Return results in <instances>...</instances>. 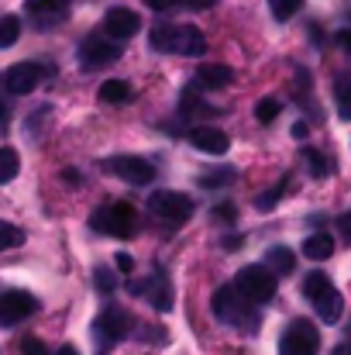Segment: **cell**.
Returning a JSON list of instances; mask_svg holds the SVG:
<instances>
[{"label":"cell","mask_w":351,"mask_h":355,"mask_svg":"<svg viewBox=\"0 0 351 355\" xmlns=\"http://www.w3.org/2000/svg\"><path fill=\"white\" fill-rule=\"evenodd\" d=\"M148 42L155 52H172V55H204L207 52V38L197 24H165L159 21L148 31Z\"/></svg>","instance_id":"cell-1"},{"label":"cell","mask_w":351,"mask_h":355,"mask_svg":"<svg viewBox=\"0 0 351 355\" xmlns=\"http://www.w3.org/2000/svg\"><path fill=\"white\" fill-rule=\"evenodd\" d=\"M276 276L265 269V266H244L237 276H234V290L241 293V300L248 304H269L276 297Z\"/></svg>","instance_id":"cell-2"},{"label":"cell","mask_w":351,"mask_h":355,"mask_svg":"<svg viewBox=\"0 0 351 355\" xmlns=\"http://www.w3.org/2000/svg\"><path fill=\"white\" fill-rule=\"evenodd\" d=\"M90 225H93V232H100V235L131 238L134 235V228H138V214H134V207H131V204H124V200H120V204H111V207L93 211Z\"/></svg>","instance_id":"cell-3"},{"label":"cell","mask_w":351,"mask_h":355,"mask_svg":"<svg viewBox=\"0 0 351 355\" xmlns=\"http://www.w3.org/2000/svg\"><path fill=\"white\" fill-rule=\"evenodd\" d=\"M248 300H241V293L231 286H217V293H214V300H210V307H214V318L217 321H224V324H237V328H255V318L248 314V307H244Z\"/></svg>","instance_id":"cell-4"},{"label":"cell","mask_w":351,"mask_h":355,"mask_svg":"<svg viewBox=\"0 0 351 355\" xmlns=\"http://www.w3.org/2000/svg\"><path fill=\"white\" fill-rule=\"evenodd\" d=\"M148 211L169 225H183L193 214V200L186 193H176V190H159L148 197Z\"/></svg>","instance_id":"cell-5"},{"label":"cell","mask_w":351,"mask_h":355,"mask_svg":"<svg viewBox=\"0 0 351 355\" xmlns=\"http://www.w3.org/2000/svg\"><path fill=\"white\" fill-rule=\"evenodd\" d=\"M321 352V335L310 321H293L282 338H279V355H317Z\"/></svg>","instance_id":"cell-6"},{"label":"cell","mask_w":351,"mask_h":355,"mask_svg":"<svg viewBox=\"0 0 351 355\" xmlns=\"http://www.w3.org/2000/svg\"><path fill=\"white\" fill-rule=\"evenodd\" d=\"M120 59V42L107 38V35H90L80 45V66L83 69H104Z\"/></svg>","instance_id":"cell-7"},{"label":"cell","mask_w":351,"mask_h":355,"mask_svg":"<svg viewBox=\"0 0 351 355\" xmlns=\"http://www.w3.org/2000/svg\"><path fill=\"white\" fill-rule=\"evenodd\" d=\"M104 169H111L117 180H124V183H131V187H145V183L155 180L152 162H148V159H138V155H114V159L104 162Z\"/></svg>","instance_id":"cell-8"},{"label":"cell","mask_w":351,"mask_h":355,"mask_svg":"<svg viewBox=\"0 0 351 355\" xmlns=\"http://www.w3.org/2000/svg\"><path fill=\"white\" fill-rule=\"evenodd\" d=\"M24 17L35 28L48 31V28H55V24H62L69 17V0H28L24 3Z\"/></svg>","instance_id":"cell-9"},{"label":"cell","mask_w":351,"mask_h":355,"mask_svg":"<svg viewBox=\"0 0 351 355\" xmlns=\"http://www.w3.org/2000/svg\"><path fill=\"white\" fill-rule=\"evenodd\" d=\"M35 311H38V300H35L31 293H24V290H7V293H0V324L14 328V324H21L24 318H31Z\"/></svg>","instance_id":"cell-10"},{"label":"cell","mask_w":351,"mask_h":355,"mask_svg":"<svg viewBox=\"0 0 351 355\" xmlns=\"http://www.w3.org/2000/svg\"><path fill=\"white\" fill-rule=\"evenodd\" d=\"M45 73H52V69H45V66H38V62H17V66H10V69L3 73V87L21 97V94H31V90L42 83Z\"/></svg>","instance_id":"cell-11"},{"label":"cell","mask_w":351,"mask_h":355,"mask_svg":"<svg viewBox=\"0 0 351 355\" xmlns=\"http://www.w3.org/2000/svg\"><path fill=\"white\" fill-rule=\"evenodd\" d=\"M127 286H131V293L148 297L155 311H172V286H169V279H165L162 272H155L152 279H141V283H134V279H131Z\"/></svg>","instance_id":"cell-12"},{"label":"cell","mask_w":351,"mask_h":355,"mask_svg":"<svg viewBox=\"0 0 351 355\" xmlns=\"http://www.w3.org/2000/svg\"><path fill=\"white\" fill-rule=\"evenodd\" d=\"M97 335L100 338H107V342H117V338H124V335H131V328H134V318L124 311V307H107L100 318H97Z\"/></svg>","instance_id":"cell-13"},{"label":"cell","mask_w":351,"mask_h":355,"mask_svg":"<svg viewBox=\"0 0 351 355\" xmlns=\"http://www.w3.org/2000/svg\"><path fill=\"white\" fill-rule=\"evenodd\" d=\"M138 28H141V17H138L134 10L114 7V10H107V17H104V31H100V35H107V38H114V42H124V38H131Z\"/></svg>","instance_id":"cell-14"},{"label":"cell","mask_w":351,"mask_h":355,"mask_svg":"<svg viewBox=\"0 0 351 355\" xmlns=\"http://www.w3.org/2000/svg\"><path fill=\"white\" fill-rule=\"evenodd\" d=\"M190 145L193 148H200V152H207V155H224L228 148H231V138L221 131V128H193L190 131Z\"/></svg>","instance_id":"cell-15"},{"label":"cell","mask_w":351,"mask_h":355,"mask_svg":"<svg viewBox=\"0 0 351 355\" xmlns=\"http://www.w3.org/2000/svg\"><path fill=\"white\" fill-rule=\"evenodd\" d=\"M310 304H314V311H317V318H321L324 324H338L341 314H345V300H341V293H338L334 286H327L324 293H317Z\"/></svg>","instance_id":"cell-16"},{"label":"cell","mask_w":351,"mask_h":355,"mask_svg":"<svg viewBox=\"0 0 351 355\" xmlns=\"http://www.w3.org/2000/svg\"><path fill=\"white\" fill-rule=\"evenodd\" d=\"M197 80H200V87H207V90L231 87L234 69H231V66H224V62H204V66L197 69Z\"/></svg>","instance_id":"cell-17"},{"label":"cell","mask_w":351,"mask_h":355,"mask_svg":"<svg viewBox=\"0 0 351 355\" xmlns=\"http://www.w3.org/2000/svg\"><path fill=\"white\" fill-rule=\"evenodd\" d=\"M265 269H269L272 276H286V272H293V269H296V252L286 248V245H272V248L265 252Z\"/></svg>","instance_id":"cell-18"},{"label":"cell","mask_w":351,"mask_h":355,"mask_svg":"<svg viewBox=\"0 0 351 355\" xmlns=\"http://www.w3.org/2000/svg\"><path fill=\"white\" fill-rule=\"evenodd\" d=\"M303 255L307 259H314V262H324V259H331L334 255V238L327 235V232H317V235H310L303 241Z\"/></svg>","instance_id":"cell-19"},{"label":"cell","mask_w":351,"mask_h":355,"mask_svg":"<svg viewBox=\"0 0 351 355\" xmlns=\"http://www.w3.org/2000/svg\"><path fill=\"white\" fill-rule=\"evenodd\" d=\"M131 94H134V90H131L124 80H107V83L100 87V94H97V97H100V104H127V101H131Z\"/></svg>","instance_id":"cell-20"},{"label":"cell","mask_w":351,"mask_h":355,"mask_svg":"<svg viewBox=\"0 0 351 355\" xmlns=\"http://www.w3.org/2000/svg\"><path fill=\"white\" fill-rule=\"evenodd\" d=\"M17 169H21V159H17V152L14 148H0V187L3 183H10L14 176H17Z\"/></svg>","instance_id":"cell-21"},{"label":"cell","mask_w":351,"mask_h":355,"mask_svg":"<svg viewBox=\"0 0 351 355\" xmlns=\"http://www.w3.org/2000/svg\"><path fill=\"white\" fill-rule=\"evenodd\" d=\"M334 97H338V114L345 121H351V76H341V80H338Z\"/></svg>","instance_id":"cell-22"},{"label":"cell","mask_w":351,"mask_h":355,"mask_svg":"<svg viewBox=\"0 0 351 355\" xmlns=\"http://www.w3.org/2000/svg\"><path fill=\"white\" fill-rule=\"evenodd\" d=\"M303 162H307V169H310V176H314V180H324V176H327V169H331V166H327V159H324L317 148H303Z\"/></svg>","instance_id":"cell-23"},{"label":"cell","mask_w":351,"mask_h":355,"mask_svg":"<svg viewBox=\"0 0 351 355\" xmlns=\"http://www.w3.org/2000/svg\"><path fill=\"white\" fill-rule=\"evenodd\" d=\"M279 111H282V104H279L276 97H262V101L255 104V118H258V124H272V121L279 118Z\"/></svg>","instance_id":"cell-24"},{"label":"cell","mask_w":351,"mask_h":355,"mask_svg":"<svg viewBox=\"0 0 351 355\" xmlns=\"http://www.w3.org/2000/svg\"><path fill=\"white\" fill-rule=\"evenodd\" d=\"M17 35H21V21H17L14 14L0 17V49H10V45L17 42Z\"/></svg>","instance_id":"cell-25"},{"label":"cell","mask_w":351,"mask_h":355,"mask_svg":"<svg viewBox=\"0 0 351 355\" xmlns=\"http://www.w3.org/2000/svg\"><path fill=\"white\" fill-rule=\"evenodd\" d=\"M24 241V232L17 228V225H10V221H0V252H7V248H17Z\"/></svg>","instance_id":"cell-26"},{"label":"cell","mask_w":351,"mask_h":355,"mask_svg":"<svg viewBox=\"0 0 351 355\" xmlns=\"http://www.w3.org/2000/svg\"><path fill=\"white\" fill-rule=\"evenodd\" d=\"M331 286V279L324 276V272H310L307 279H303V293H307V300H314L317 293H324Z\"/></svg>","instance_id":"cell-27"},{"label":"cell","mask_w":351,"mask_h":355,"mask_svg":"<svg viewBox=\"0 0 351 355\" xmlns=\"http://www.w3.org/2000/svg\"><path fill=\"white\" fill-rule=\"evenodd\" d=\"M300 3H303V0H269V7H272V17H276V21H289V17L300 10Z\"/></svg>","instance_id":"cell-28"},{"label":"cell","mask_w":351,"mask_h":355,"mask_svg":"<svg viewBox=\"0 0 351 355\" xmlns=\"http://www.w3.org/2000/svg\"><path fill=\"white\" fill-rule=\"evenodd\" d=\"M93 279H97V290H100V293H111V290L117 286L114 272H111V269H104V266H97V269H93Z\"/></svg>","instance_id":"cell-29"},{"label":"cell","mask_w":351,"mask_h":355,"mask_svg":"<svg viewBox=\"0 0 351 355\" xmlns=\"http://www.w3.org/2000/svg\"><path fill=\"white\" fill-rule=\"evenodd\" d=\"M282 190H286V183H279L276 190H265V193H262V197L255 200V207H258V211H269V207H276V204H279V193H282Z\"/></svg>","instance_id":"cell-30"},{"label":"cell","mask_w":351,"mask_h":355,"mask_svg":"<svg viewBox=\"0 0 351 355\" xmlns=\"http://www.w3.org/2000/svg\"><path fill=\"white\" fill-rule=\"evenodd\" d=\"M234 180L231 169H224V173H207V176H200V187H228Z\"/></svg>","instance_id":"cell-31"},{"label":"cell","mask_w":351,"mask_h":355,"mask_svg":"<svg viewBox=\"0 0 351 355\" xmlns=\"http://www.w3.org/2000/svg\"><path fill=\"white\" fill-rule=\"evenodd\" d=\"M21 355H48V349H45V342H42V338L28 335V338L21 342Z\"/></svg>","instance_id":"cell-32"},{"label":"cell","mask_w":351,"mask_h":355,"mask_svg":"<svg viewBox=\"0 0 351 355\" xmlns=\"http://www.w3.org/2000/svg\"><path fill=\"white\" fill-rule=\"evenodd\" d=\"M210 218H214L217 225H234V218H237V211H234L231 204H221V207H214V211H210Z\"/></svg>","instance_id":"cell-33"},{"label":"cell","mask_w":351,"mask_h":355,"mask_svg":"<svg viewBox=\"0 0 351 355\" xmlns=\"http://www.w3.org/2000/svg\"><path fill=\"white\" fill-rule=\"evenodd\" d=\"M141 3H145V7H152V10H162V14H165V10H172V7H179V0H141Z\"/></svg>","instance_id":"cell-34"},{"label":"cell","mask_w":351,"mask_h":355,"mask_svg":"<svg viewBox=\"0 0 351 355\" xmlns=\"http://www.w3.org/2000/svg\"><path fill=\"white\" fill-rule=\"evenodd\" d=\"M117 269H120V272H131V269H134V259L120 252V255H117Z\"/></svg>","instance_id":"cell-35"},{"label":"cell","mask_w":351,"mask_h":355,"mask_svg":"<svg viewBox=\"0 0 351 355\" xmlns=\"http://www.w3.org/2000/svg\"><path fill=\"white\" fill-rule=\"evenodd\" d=\"M338 45H341V49H345V52L351 55V28H345V31H338Z\"/></svg>","instance_id":"cell-36"},{"label":"cell","mask_w":351,"mask_h":355,"mask_svg":"<svg viewBox=\"0 0 351 355\" xmlns=\"http://www.w3.org/2000/svg\"><path fill=\"white\" fill-rule=\"evenodd\" d=\"M341 238H345V241H351V211L341 218Z\"/></svg>","instance_id":"cell-37"},{"label":"cell","mask_w":351,"mask_h":355,"mask_svg":"<svg viewBox=\"0 0 351 355\" xmlns=\"http://www.w3.org/2000/svg\"><path fill=\"white\" fill-rule=\"evenodd\" d=\"M293 135H296V138H307V124L296 121V124H293Z\"/></svg>","instance_id":"cell-38"},{"label":"cell","mask_w":351,"mask_h":355,"mask_svg":"<svg viewBox=\"0 0 351 355\" xmlns=\"http://www.w3.org/2000/svg\"><path fill=\"white\" fill-rule=\"evenodd\" d=\"M210 3H217V0H186V7H210Z\"/></svg>","instance_id":"cell-39"},{"label":"cell","mask_w":351,"mask_h":355,"mask_svg":"<svg viewBox=\"0 0 351 355\" xmlns=\"http://www.w3.org/2000/svg\"><path fill=\"white\" fill-rule=\"evenodd\" d=\"M237 245H241V238H237V235H228V238H224V248H237Z\"/></svg>","instance_id":"cell-40"},{"label":"cell","mask_w":351,"mask_h":355,"mask_svg":"<svg viewBox=\"0 0 351 355\" xmlns=\"http://www.w3.org/2000/svg\"><path fill=\"white\" fill-rule=\"evenodd\" d=\"M331 355H351V342H345V345H338Z\"/></svg>","instance_id":"cell-41"},{"label":"cell","mask_w":351,"mask_h":355,"mask_svg":"<svg viewBox=\"0 0 351 355\" xmlns=\"http://www.w3.org/2000/svg\"><path fill=\"white\" fill-rule=\"evenodd\" d=\"M55 355H80V352H76L73 345H62V349H59V352H55Z\"/></svg>","instance_id":"cell-42"},{"label":"cell","mask_w":351,"mask_h":355,"mask_svg":"<svg viewBox=\"0 0 351 355\" xmlns=\"http://www.w3.org/2000/svg\"><path fill=\"white\" fill-rule=\"evenodd\" d=\"M0 118H3V107H0Z\"/></svg>","instance_id":"cell-43"}]
</instances>
